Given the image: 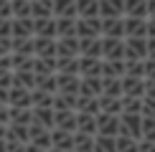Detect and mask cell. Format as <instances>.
Here are the masks:
<instances>
[{
  "label": "cell",
  "instance_id": "cell-1",
  "mask_svg": "<svg viewBox=\"0 0 155 152\" xmlns=\"http://www.w3.org/2000/svg\"><path fill=\"white\" fill-rule=\"evenodd\" d=\"M87 36H102V18L99 15H76V38H87Z\"/></svg>",
  "mask_w": 155,
  "mask_h": 152
},
{
  "label": "cell",
  "instance_id": "cell-2",
  "mask_svg": "<svg viewBox=\"0 0 155 152\" xmlns=\"http://www.w3.org/2000/svg\"><path fill=\"white\" fill-rule=\"evenodd\" d=\"M125 59H147V36H125Z\"/></svg>",
  "mask_w": 155,
  "mask_h": 152
},
{
  "label": "cell",
  "instance_id": "cell-3",
  "mask_svg": "<svg viewBox=\"0 0 155 152\" xmlns=\"http://www.w3.org/2000/svg\"><path fill=\"white\" fill-rule=\"evenodd\" d=\"M102 59H125V38L102 36Z\"/></svg>",
  "mask_w": 155,
  "mask_h": 152
},
{
  "label": "cell",
  "instance_id": "cell-4",
  "mask_svg": "<svg viewBox=\"0 0 155 152\" xmlns=\"http://www.w3.org/2000/svg\"><path fill=\"white\" fill-rule=\"evenodd\" d=\"M71 56H79V38L76 36L56 38V59H71Z\"/></svg>",
  "mask_w": 155,
  "mask_h": 152
},
{
  "label": "cell",
  "instance_id": "cell-5",
  "mask_svg": "<svg viewBox=\"0 0 155 152\" xmlns=\"http://www.w3.org/2000/svg\"><path fill=\"white\" fill-rule=\"evenodd\" d=\"M79 74H56V94H79Z\"/></svg>",
  "mask_w": 155,
  "mask_h": 152
},
{
  "label": "cell",
  "instance_id": "cell-6",
  "mask_svg": "<svg viewBox=\"0 0 155 152\" xmlns=\"http://www.w3.org/2000/svg\"><path fill=\"white\" fill-rule=\"evenodd\" d=\"M122 94H127V97H145V76L122 74Z\"/></svg>",
  "mask_w": 155,
  "mask_h": 152
},
{
  "label": "cell",
  "instance_id": "cell-7",
  "mask_svg": "<svg viewBox=\"0 0 155 152\" xmlns=\"http://www.w3.org/2000/svg\"><path fill=\"white\" fill-rule=\"evenodd\" d=\"M97 132H102V135H117L120 132V114L97 112Z\"/></svg>",
  "mask_w": 155,
  "mask_h": 152
},
{
  "label": "cell",
  "instance_id": "cell-8",
  "mask_svg": "<svg viewBox=\"0 0 155 152\" xmlns=\"http://www.w3.org/2000/svg\"><path fill=\"white\" fill-rule=\"evenodd\" d=\"M102 36H117V38H125V15H109V18H102Z\"/></svg>",
  "mask_w": 155,
  "mask_h": 152
},
{
  "label": "cell",
  "instance_id": "cell-9",
  "mask_svg": "<svg viewBox=\"0 0 155 152\" xmlns=\"http://www.w3.org/2000/svg\"><path fill=\"white\" fill-rule=\"evenodd\" d=\"M79 76H102V56H79Z\"/></svg>",
  "mask_w": 155,
  "mask_h": 152
},
{
  "label": "cell",
  "instance_id": "cell-10",
  "mask_svg": "<svg viewBox=\"0 0 155 152\" xmlns=\"http://www.w3.org/2000/svg\"><path fill=\"white\" fill-rule=\"evenodd\" d=\"M51 150H74V132H64V129H51Z\"/></svg>",
  "mask_w": 155,
  "mask_h": 152
},
{
  "label": "cell",
  "instance_id": "cell-11",
  "mask_svg": "<svg viewBox=\"0 0 155 152\" xmlns=\"http://www.w3.org/2000/svg\"><path fill=\"white\" fill-rule=\"evenodd\" d=\"M54 129L76 132V112H71V109H66V112H54Z\"/></svg>",
  "mask_w": 155,
  "mask_h": 152
},
{
  "label": "cell",
  "instance_id": "cell-12",
  "mask_svg": "<svg viewBox=\"0 0 155 152\" xmlns=\"http://www.w3.org/2000/svg\"><path fill=\"white\" fill-rule=\"evenodd\" d=\"M79 56H102V36L79 38Z\"/></svg>",
  "mask_w": 155,
  "mask_h": 152
},
{
  "label": "cell",
  "instance_id": "cell-13",
  "mask_svg": "<svg viewBox=\"0 0 155 152\" xmlns=\"http://www.w3.org/2000/svg\"><path fill=\"white\" fill-rule=\"evenodd\" d=\"M125 36H147V18L125 15Z\"/></svg>",
  "mask_w": 155,
  "mask_h": 152
},
{
  "label": "cell",
  "instance_id": "cell-14",
  "mask_svg": "<svg viewBox=\"0 0 155 152\" xmlns=\"http://www.w3.org/2000/svg\"><path fill=\"white\" fill-rule=\"evenodd\" d=\"M79 94H84V97H99L102 94V76H81Z\"/></svg>",
  "mask_w": 155,
  "mask_h": 152
},
{
  "label": "cell",
  "instance_id": "cell-15",
  "mask_svg": "<svg viewBox=\"0 0 155 152\" xmlns=\"http://www.w3.org/2000/svg\"><path fill=\"white\" fill-rule=\"evenodd\" d=\"M76 132L97 135V114H89V112H76Z\"/></svg>",
  "mask_w": 155,
  "mask_h": 152
},
{
  "label": "cell",
  "instance_id": "cell-16",
  "mask_svg": "<svg viewBox=\"0 0 155 152\" xmlns=\"http://www.w3.org/2000/svg\"><path fill=\"white\" fill-rule=\"evenodd\" d=\"M125 15V0H99V18Z\"/></svg>",
  "mask_w": 155,
  "mask_h": 152
},
{
  "label": "cell",
  "instance_id": "cell-17",
  "mask_svg": "<svg viewBox=\"0 0 155 152\" xmlns=\"http://www.w3.org/2000/svg\"><path fill=\"white\" fill-rule=\"evenodd\" d=\"M61 36H76V15L56 18V38Z\"/></svg>",
  "mask_w": 155,
  "mask_h": 152
},
{
  "label": "cell",
  "instance_id": "cell-18",
  "mask_svg": "<svg viewBox=\"0 0 155 152\" xmlns=\"http://www.w3.org/2000/svg\"><path fill=\"white\" fill-rule=\"evenodd\" d=\"M51 10H54V18L76 15V0H51Z\"/></svg>",
  "mask_w": 155,
  "mask_h": 152
},
{
  "label": "cell",
  "instance_id": "cell-19",
  "mask_svg": "<svg viewBox=\"0 0 155 152\" xmlns=\"http://www.w3.org/2000/svg\"><path fill=\"white\" fill-rule=\"evenodd\" d=\"M54 112H76V94H54Z\"/></svg>",
  "mask_w": 155,
  "mask_h": 152
},
{
  "label": "cell",
  "instance_id": "cell-20",
  "mask_svg": "<svg viewBox=\"0 0 155 152\" xmlns=\"http://www.w3.org/2000/svg\"><path fill=\"white\" fill-rule=\"evenodd\" d=\"M125 59H102V76H122Z\"/></svg>",
  "mask_w": 155,
  "mask_h": 152
},
{
  "label": "cell",
  "instance_id": "cell-21",
  "mask_svg": "<svg viewBox=\"0 0 155 152\" xmlns=\"http://www.w3.org/2000/svg\"><path fill=\"white\" fill-rule=\"evenodd\" d=\"M102 94L122 97V76H102Z\"/></svg>",
  "mask_w": 155,
  "mask_h": 152
},
{
  "label": "cell",
  "instance_id": "cell-22",
  "mask_svg": "<svg viewBox=\"0 0 155 152\" xmlns=\"http://www.w3.org/2000/svg\"><path fill=\"white\" fill-rule=\"evenodd\" d=\"M99 112L120 114V112H122V97H109V94H99Z\"/></svg>",
  "mask_w": 155,
  "mask_h": 152
},
{
  "label": "cell",
  "instance_id": "cell-23",
  "mask_svg": "<svg viewBox=\"0 0 155 152\" xmlns=\"http://www.w3.org/2000/svg\"><path fill=\"white\" fill-rule=\"evenodd\" d=\"M94 152H117L114 135H102V132H97L94 135Z\"/></svg>",
  "mask_w": 155,
  "mask_h": 152
},
{
  "label": "cell",
  "instance_id": "cell-24",
  "mask_svg": "<svg viewBox=\"0 0 155 152\" xmlns=\"http://www.w3.org/2000/svg\"><path fill=\"white\" fill-rule=\"evenodd\" d=\"M74 150L76 152H94V135L74 132Z\"/></svg>",
  "mask_w": 155,
  "mask_h": 152
},
{
  "label": "cell",
  "instance_id": "cell-25",
  "mask_svg": "<svg viewBox=\"0 0 155 152\" xmlns=\"http://www.w3.org/2000/svg\"><path fill=\"white\" fill-rule=\"evenodd\" d=\"M125 15L147 18V0H125Z\"/></svg>",
  "mask_w": 155,
  "mask_h": 152
},
{
  "label": "cell",
  "instance_id": "cell-26",
  "mask_svg": "<svg viewBox=\"0 0 155 152\" xmlns=\"http://www.w3.org/2000/svg\"><path fill=\"white\" fill-rule=\"evenodd\" d=\"M56 74H79V56L56 59Z\"/></svg>",
  "mask_w": 155,
  "mask_h": 152
},
{
  "label": "cell",
  "instance_id": "cell-27",
  "mask_svg": "<svg viewBox=\"0 0 155 152\" xmlns=\"http://www.w3.org/2000/svg\"><path fill=\"white\" fill-rule=\"evenodd\" d=\"M76 15H99V0H76Z\"/></svg>",
  "mask_w": 155,
  "mask_h": 152
},
{
  "label": "cell",
  "instance_id": "cell-28",
  "mask_svg": "<svg viewBox=\"0 0 155 152\" xmlns=\"http://www.w3.org/2000/svg\"><path fill=\"white\" fill-rule=\"evenodd\" d=\"M114 144H117V152H125V150H137V139L127 132H117L114 135Z\"/></svg>",
  "mask_w": 155,
  "mask_h": 152
},
{
  "label": "cell",
  "instance_id": "cell-29",
  "mask_svg": "<svg viewBox=\"0 0 155 152\" xmlns=\"http://www.w3.org/2000/svg\"><path fill=\"white\" fill-rule=\"evenodd\" d=\"M122 112H140L143 114V97H127V94H122Z\"/></svg>",
  "mask_w": 155,
  "mask_h": 152
},
{
  "label": "cell",
  "instance_id": "cell-30",
  "mask_svg": "<svg viewBox=\"0 0 155 152\" xmlns=\"http://www.w3.org/2000/svg\"><path fill=\"white\" fill-rule=\"evenodd\" d=\"M125 74L145 76V59H125Z\"/></svg>",
  "mask_w": 155,
  "mask_h": 152
},
{
  "label": "cell",
  "instance_id": "cell-31",
  "mask_svg": "<svg viewBox=\"0 0 155 152\" xmlns=\"http://www.w3.org/2000/svg\"><path fill=\"white\" fill-rule=\"evenodd\" d=\"M143 137L155 142V117L150 114H143Z\"/></svg>",
  "mask_w": 155,
  "mask_h": 152
},
{
  "label": "cell",
  "instance_id": "cell-32",
  "mask_svg": "<svg viewBox=\"0 0 155 152\" xmlns=\"http://www.w3.org/2000/svg\"><path fill=\"white\" fill-rule=\"evenodd\" d=\"M143 114L155 117V97H143Z\"/></svg>",
  "mask_w": 155,
  "mask_h": 152
},
{
  "label": "cell",
  "instance_id": "cell-33",
  "mask_svg": "<svg viewBox=\"0 0 155 152\" xmlns=\"http://www.w3.org/2000/svg\"><path fill=\"white\" fill-rule=\"evenodd\" d=\"M145 79H155V59H145Z\"/></svg>",
  "mask_w": 155,
  "mask_h": 152
},
{
  "label": "cell",
  "instance_id": "cell-34",
  "mask_svg": "<svg viewBox=\"0 0 155 152\" xmlns=\"http://www.w3.org/2000/svg\"><path fill=\"white\" fill-rule=\"evenodd\" d=\"M145 97H155V79H145Z\"/></svg>",
  "mask_w": 155,
  "mask_h": 152
},
{
  "label": "cell",
  "instance_id": "cell-35",
  "mask_svg": "<svg viewBox=\"0 0 155 152\" xmlns=\"http://www.w3.org/2000/svg\"><path fill=\"white\" fill-rule=\"evenodd\" d=\"M147 56L155 59V36H147Z\"/></svg>",
  "mask_w": 155,
  "mask_h": 152
},
{
  "label": "cell",
  "instance_id": "cell-36",
  "mask_svg": "<svg viewBox=\"0 0 155 152\" xmlns=\"http://www.w3.org/2000/svg\"><path fill=\"white\" fill-rule=\"evenodd\" d=\"M147 36H155V15L147 18Z\"/></svg>",
  "mask_w": 155,
  "mask_h": 152
},
{
  "label": "cell",
  "instance_id": "cell-37",
  "mask_svg": "<svg viewBox=\"0 0 155 152\" xmlns=\"http://www.w3.org/2000/svg\"><path fill=\"white\" fill-rule=\"evenodd\" d=\"M155 15V0H147V18Z\"/></svg>",
  "mask_w": 155,
  "mask_h": 152
}]
</instances>
